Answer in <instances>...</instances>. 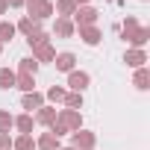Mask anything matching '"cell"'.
<instances>
[{"instance_id":"obj_1","label":"cell","mask_w":150,"mask_h":150,"mask_svg":"<svg viewBox=\"0 0 150 150\" xmlns=\"http://www.w3.org/2000/svg\"><path fill=\"white\" fill-rule=\"evenodd\" d=\"M118 30H121V38H124L129 47L144 50V44L150 41V27L138 24V18H135V15H127V18H124V24H121Z\"/></svg>"},{"instance_id":"obj_2","label":"cell","mask_w":150,"mask_h":150,"mask_svg":"<svg viewBox=\"0 0 150 150\" xmlns=\"http://www.w3.org/2000/svg\"><path fill=\"white\" fill-rule=\"evenodd\" d=\"M56 121L68 129V132H77V129H83V112H77V109H59L56 112Z\"/></svg>"},{"instance_id":"obj_3","label":"cell","mask_w":150,"mask_h":150,"mask_svg":"<svg viewBox=\"0 0 150 150\" xmlns=\"http://www.w3.org/2000/svg\"><path fill=\"white\" fill-rule=\"evenodd\" d=\"M97 18H100V12L94 9V6H77V12L71 15V21H74V27H97Z\"/></svg>"},{"instance_id":"obj_4","label":"cell","mask_w":150,"mask_h":150,"mask_svg":"<svg viewBox=\"0 0 150 150\" xmlns=\"http://www.w3.org/2000/svg\"><path fill=\"white\" fill-rule=\"evenodd\" d=\"M88 86H91V74H88V71H80V68H74V71L68 74V88H71V91L83 94Z\"/></svg>"},{"instance_id":"obj_5","label":"cell","mask_w":150,"mask_h":150,"mask_svg":"<svg viewBox=\"0 0 150 150\" xmlns=\"http://www.w3.org/2000/svg\"><path fill=\"white\" fill-rule=\"evenodd\" d=\"M94 144H97V135L91 132V129H77V132H71V147H77V150H94Z\"/></svg>"},{"instance_id":"obj_6","label":"cell","mask_w":150,"mask_h":150,"mask_svg":"<svg viewBox=\"0 0 150 150\" xmlns=\"http://www.w3.org/2000/svg\"><path fill=\"white\" fill-rule=\"evenodd\" d=\"M147 62H150V59H147V50H138V47H127V50H124V65H127V68L135 71V68H144Z\"/></svg>"},{"instance_id":"obj_7","label":"cell","mask_w":150,"mask_h":150,"mask_svg":"<svg viewBox=\"0 0 150 150\" xmlns=\"http://www.w3.org/2000/svg\"><path fill=\"white\" fill-rule=\"evenodd\" d=\"M53 68H56L59 74H71L74 68H77V53H71V50H62V53H56V59H53Z\"/></svg>"},{"instance_id":"obj_8","label":"cell","mask_w":150,"mask_h":150,"mask_svg":"<svg viewBox=\"0 0 150 150\" xmlns=\"http://www.w3.org/2000/svg\"><path fill=\"white\" fill-rule=\"evenodd\" d=\"M50 35H56V38H74V35H77V27H74L71 18H56Z\"/></svg>"},{"instance_id":"obj_9","label":"cell","mask_w":150,"mask_h":150,"mask_svg":"<svg viewBox=\"0 0 150 150\" xmlns=\"http://www.w3.org/2000/svg\"><path fill=\"white\" fill-rule=\"evenodd\" d=\"M77 33H80V38H83V44H88V47H97V44L103 41V33H100L97 27H80Z\"/></svg>"},{"instance_id":"obj_10","label":"cell","mask_w":150,"mask_h":150,"mask_svg":"<svg viewBox=\"0 0 150 150\" xmlns=\"http://www.w3.org/2000/svg\"><path fill=\"white\" fill-rule=\"evenodd\" d=\"M33 59L38 62V65H44V62H53L56 59V47L47 41V44H38V47H33Z\"/></svg>"},{"instance_id":"obj_11","label":"cell","mask_w":150,"mask_h":150,"mask_svg":"<svg viewBox=\"0 0 150 150\" xmlns=\"http://www.w3.org/2000/svg\"><path fill=\"white\" fill-rule=\"evenodd\" d=\"M21 106H24V109L33 115L35 109H41V106H44V94L35 88V91H30V94H24V97H21Z\"/></svg>"},{"instance_id":"obj_12","label":"cell","mask_w":150,"mask_h":150,"mask_svg":"<svg viewBox=\"0 0 150 150\" xmlns=\"http://www.w3.org/2000/svg\"><path fill=\"white\" fill-rule=\"evenodd\" d=\"M56 112H59L56 106H50V103H44L41 109H35V115H33V118H35V124H41V127H50V124L56 121Z\"/></svg>"},{"instance_id":"obj_13","label":"cell","mask_w":150,"mask_h":150,"mask_svg":"<svg viewBox=\"0 0 150 150\" xmlns=\"http://www.w3.org/2000/svg\"><path fill=\"white\" fill-rule=\"evenodd\" d=\"M15 129H18V135H33V129H35V118H33L30 112L15 115Z\"/></svg>"},{"instance_id":"obj_14","label":"cell","mask_w":150,"mask_h":150,"mask_svg":"<svg viewBox=\"0 0 150 150\" xmlns=\"http://www.w3.org/2000/svg\"><path fill=\"white\" fill-rule=\"evenodd\" d=\"M59 147H62V138H56L50 129L35 138V150H59Z\"/></svg>"},{"instance_id":"obj_15","label":"cell","mask_w":150,"mask_h":150,"mask_svg":"<svg viewBox=\"0 0 150 150\" xmlns=\"http://www.w3.org/2000/svg\"><path fill=\"white\" fill-rule=\"evenodd\" d=\"M132 86L138 88V91H147L150 88V68L144 65V68H135V74H132Z\"/></svg>"},{"instance_id":"obj_16","label":"cell","mask_w":150,"mask_h":150,"mask_svg":"<svg viewBox=\"0 0 150 150\" xmlns=\"http://www.w3.org/2000/svg\"><path fill=\"white\" fill-rule=\"evenodd\" d=\"M53 12H56V18H71L74 12H77V3H74V0H56Z\"/></svg>"},{"instance_id":"obj_17","label":"cell","mask_w":150,"mask_h":150,"mask_svg":"<svg viewBox=\"0 0 150 150\" xmlns=\"http://www.w3.org/2000/svg\"><path fill=\"white\" fill-rule=\"evenodd\" d=\"M65 94H68V88H65V86H50V88H47V94H44V103L56 106V103H62V100H65Z\"/></svg>"},{"instance_id":"obj_18","label":"cell","mask_w":150,"mask_h":150,"mask_svg":"<svg viewBox=\"0 0 150 150\" xmlns=\"http://www.w3.org/2000/svg\"><path fill=\"white\" fill-rule=\"evenodd\" d=\"M15 88L24 91V94L35 91V77H30V74H18V77H15Z\"/></svg>"},{"instance_id":"obj_19","label":"cell","mask_w":150,"mask_h":150,"mask_svg":"<svg viewBox=\"0 0 150 150\" xmlns=\"http://www.w3.org/2000/svg\"><path fill=\"white\" fill-rule=\"evenodd\" d=\"M38 68H41V65H38L33 56H24V59L18 62V71H15V74H30V77H35V74H38Z\"/></svg>"},{"instance_id":"obj_20","label":"cell","mask_w":150,"mask_h":150,"mask_svg":"<svg viewBox=\"0 0 150 150\" xmlns=\"http://www.w3.org/2000/svg\"><path fill=\"white\" fill-rule=\"evenodd\" d=\"M35 30H41V24L38 21H33V18H18V24H15V33H24V35H30V33H35Z\"/></svg>"},{"instance_id":"obj_21","label":"cell","mask_w":150,"mask_h":150,"mask_svg":"<svg viewBox=\"0 0 150 150\" xmlns=\"http://www.w3.org/2000/svg\"><path fill=\"white\" fill-rule=\"evenodd\" d=\"M15 77H18V74L12 68H0V88H3V91L15 88Z\"/></svg>"},{"instance_id":"obj_22","label":"cell","mask_w":150,"mask_h":150,"mask_svg":"<svg viewBox=\"0 0 150 150\" xmlns=\"http://www.w3.org/2000/svg\"><path fill=\"white\" fill-rule=\"evenodd\" d=\"M12 150H35V138L33 135H15L12 138Z\"/></svg>"},{"instance_id":"obj_23","label":"cell","mask_w":150,"mask_h":150,"mask_svg":"<svg viewBox=\"0 0 150 150\" xmlns=\"http://www.w3.org/2000/svg\"><path fill=\"white\" fill-rule=\"evenodd\" d=\"M15 38V24L12 21H0V44H9Z\"/></svg>"},{"instance_id":"obj_24","label":"cell","mask_w":150,"mask_h":150,"mask_svg":"<svg viewBox=\"0 0 150 150\" xmlns=\"http://www.w3.org/2000/svg\"><path fill=\"white\" fill-rule=\"evenodd\" d=\"M62 106H65V109H77V112H80V109H83V94L68 91V94H65V100H62Z\"/></svg>"},{"instance_id":"obj_25","label":"cell","mask_w":150,"mask_h":150,"mask_svg":"<svg viewBox=\"0 0 150 150\" xmlns=\"http://www.w3.org/2000/svg\"><path fill=\"white\" fill-rule=\"evenodd\" d=\"M47 41H50V33H44V30H35V33L27 35V44L30 47H38V44H47Z\"/></svg>"},{"instance_id":"obj_26","label":"cell","mask_w":150,"mask_h":150,"mask_svg":"<svg viewBox=\"0 0 150 150\" xmlns=\"http://www.w3.org/2000/svg\"><path fill=\"white\" fill-rule=\"evenodd\" d=\"M15 127V115L9 109H0V132H9Z\"/></svg>"},{"instance_id":"obj_27","label":"cell","mask_w":150,"mask_h":150,"mask_svg":"<svg viewBox=\"0 0 150 150\" xmlns=\"http://www.w3.org/2000/svg\"><path fill=\"white\" fill-rule=\"evenodd\" d=\"M0 150H12V135L9 132H0Z\"/></svg>"},{"instance_id":"obj_28","label":"cell","mask_w":150,"mask_h":150,"mask_svg":"<svg viewBox=\"0 0 150 150\" xmlns=\"http://www.w3.org/2000/svg\"><path fill=\"white\" fill-rule=\"evenodd\" d=\"M44 3V0H24V9L30 12V9H35V6H41Z\"/></svg>"},{"instance_id":"obj_29","label":"cell","mask_w":150,"mask_h":150,"mask_svg":"<svg viewBox=\"0 0 150 150\" xmlns=\"http://www.w3.org/2000/svg\"><path fill=\"white\" fill-rule=\"evenodd\" d=\"M9 9H24V0H6Z\"/></svg>"},{"instance_id":"obj_30","label":"cell","mask_w":150,"mask_h":150,"mask_svg":"<svg viewBox=\"0 0 150 150\" xmlns=\"http://www.w3.org/2000/svg\"><path fill=\"white\" fill-rule=\"evenodd\" d=\"M9 12V3H6V0H0V15H6Z\"/></svg>"},{"instance_id":"obj_31","label":"cell","mask_w":150,"mask_h":150,"mask_svg":"<svg viewBox=\"0 0 150 150\" xmlns=\"http://www.w3.org/2000/svg\"><path fill=\"white\" fill-rule=\"evenodd\" d=\"M74 3H77V6H88V0H74Z\"/></svg>"},{"instance_id":"obj_32","label":"cell","mask_w":150,"mask_h":150,"mask_svg":"<svg viewBox=\"0 0 150 150\" xmlns=\"http://www.w3.org/2000/svg\"><path fill=\"white\" fill-rule=\"evenodd\" d=\"M59 150H77V147H71V144H68V147H59Z\"/></svg>"},{"instance_id":"obj_33","label":"cell","mask_w":150,"mask_h":150,"mask_svg":"<svg viewBox=\"0 0 150 150\" xmlns=\"http://www.w3.org/2000/svg\"><path fill=\"white\" fill-rule=\"evenodd\" d=\"M109 3H118V0H109Z\"/></svg>"},{"instance_id":"obj_34","label":"cell","mask_w":150,"mask_h":150,"mask_svg":"<svg viewBox=\"0 0 150 150\" xmlns=\"http://www.w3.org/2000/svg\"><path fill=\"white\" fill-rule=\"evenodd\" d=\"M0 53H3V44H0Z\"/></svg>"},{"instance_id":"obj_35","label":"cell","mask_w":150,"mask_h":150,"mask_svg":"<svg viewBox=\"0 0 150 150\" xmlns=\"http://www.w3.org/2000/svg\"><path fill=\"white\" fill-rule=\"evenodd\" d=\"M141 3H147V0H141Z\"/></svg>"}]
</instances>
